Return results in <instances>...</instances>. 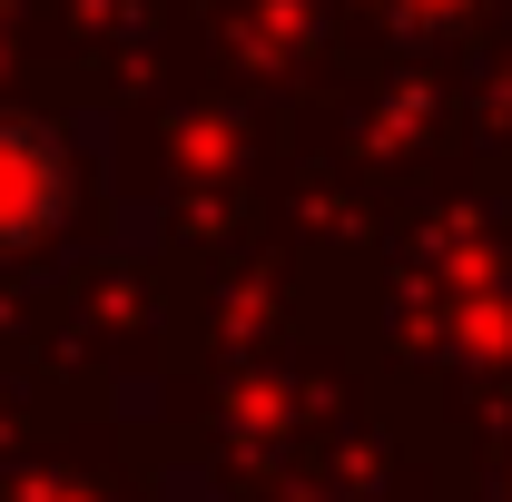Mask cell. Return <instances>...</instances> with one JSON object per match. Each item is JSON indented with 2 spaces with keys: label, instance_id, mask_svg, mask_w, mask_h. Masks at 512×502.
<instances>
[{
  "label": "cell",
  "instance_id": "cell-1",
  "mask_svg": "<svg viewBox=\"0 0 512 502\" xmlns=\"http://www.w3.org/2000/svg\"><path fill=\"white\" fill-rule=\"evenodd\" d=\"M69 207V138L30 109H0V256L40 247Z\"/></svg>",
  "mask_w": 512,
  "mask_h": 502
},
{
  "label": "cell",
  "instance_id": "cell-2",
  "mask_svg": "<svg viewBox=\"0 0 512 502\" xmlns=\"http://www.w3.org/2000/svg\"><path fill=\"white\" fill-rule=\"evenodd\" d=\"M394 10H404V20H453L463 0H394Z\"/></svg>",
  "mask_w": 512,
  "mask_h": 502
}]
</instances>
